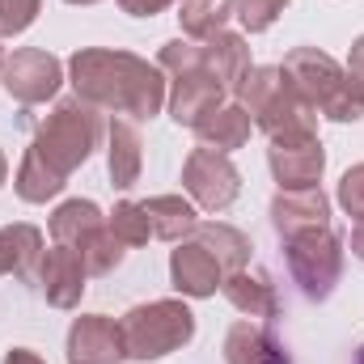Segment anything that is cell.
<instances>
[{
	"instance_id": "cell-1",
	"label": "cell",
	"mask_w": 364,
	"mask_h": 364,
	"mask_svg": "<svg viewBox=\"0 0 364 364\" xmlns=\"http://www.w3.org/2000/svg\"><path fill=\"white\" fill-rule=\"evenodd\" d=\"M68 81L81 102H90L106 114L127 119H153L166 106V73L149 64L136 51L119 47H81L68 60Z\"/></svg>"
},
{
	"instance_id": "cell-2",
	"label": "cell",
	"mask_w": 364,
	"mask_h": 364,
	"mask_svg": "<svg viewBox=\"0 0 364 364\" xmlns=\"http://www.w3.org/2000/svg\"><path fill=\"white\" fill-rule=\"evenodd\" d=\"M102 136H106L102 110L90 106V102H81V97L73 93V97L55 102V106H51V114L38 123L30 153H38L55 174H64V178H68L73 170H81V166L93 157V149L102 144Z\"/></svg>"
},
{
	"instance_id": "cell-3",
	"label": "cell",
	"mask_w": 364,
	"mask_h": 364,
	"mask_svg": "<svg viewBox=\"0 0 364 364\" xmlns=\"http://www.w3.org/2000/svg\"><path fill=\"white\" fill-rule=\"evenodd\" d=\"M237 102L246 106V114L255 119V127L267 140L272 136H288V132H318V110L309 102H301V93L288 85L279 64L250 68L246 81L237 85Z\"/></svg>"
},
{
	"instance_id": "cell-4",
	"label": "cell",
	"mask_w": 364,
	"mask_h": 364,
	"mask_svg": "<svg viewBox=\"0 0 364 364\" xmlns=\"http://www.w3.org/2000/svg\"><path fill=\"white\" fill-rule=\"evenodd\" d=\"M123 348H127V360H161L170 352H182L191 339H195V314L191 305L178 296H161V301H149V305H136L123 314Z\"/></svg>"
},
{
	"instance_id": "cell-5",
	"label": "cell",
	"mask_w": 364,
	"mask_h": 364,
	"mask_svg": "<svg viewBox=\"0 0 364 364\" xmlns=\"http://www.w3.org/2000/svg\"><path fill=\"white\" fill-rule=\"evenodd\" d=\"M284 259H288V272L296 279V288L309 301H326L343 275V242L331 225L309 229V233L284 237Z\"/></svg>"
},
{
	"instance_id": "cell-6",
	"label": "cell",
	"mask_w": 364,
	"mask_h": 364,
	"mask_svg": "<svg viewBox=\"0 0 364 364\" xmlns=\"http://www.w3.org/2000/svg\"><path fill=\"white\" fill-rule=\"evenodd\" d=\"M182 186H186L191 203H199L208 212H225L242 195V174L229 161V153H216V149H203L199 144L182 161Z\"/></svg>"
},
{
	"instance_id": "cell-7",
	"label": "cell",
	"mask_w": 364,
	"mask_h": 364,
	"mask_svg": "<svg viewBox=\"0 0 364 364\" xmlns=\"http://www.w3.org/2000/svg\"><path fill=\"white\" fill-rule=\"evenodd\" d=\"M267 166L279 191H309L322 182L326 170V149L318 140V132H288V136H272L267 149Z\"/></svg>"
},
{
	"instance_id": "cell-8",
	"label": "cell",
	"mask_w": 364,
	"mask_h": 364,
	"mask_svg": "<svg viewBox=\"0 0 364 364\" xmlns=\"http://www.w3.org/2000/svg\"><path fill=\"white\" fill-rule=\"evenodd\" d=\"M0 85L13 102L21 106H38L47 97H55L64 85V64L43 51V47H21L4 60V73H0Z\"/></svg>"
},
{
	"instance_id": "cell-9",
	"label": "cell",
	"mask_w": 364,
	"mask_h": 364,
	"mask_svg": "<svg viewBox=\"0 0 364 364\" xmlns=\"http://www.w3.org/2000/svg\"><path fill=\"white\" fill-rule=\"evenodd\" d=\"M279 73L288 77L292 90L301 93V102H309L314 110H322V106L335 97V90L348 81V68H343L335 55L318 51V47H292V51L284 55Z\"/></svg>"
},
{
	"instance_id": "cell-10",
	"label": "cell",
	"mask_w": 364,
	"mask_h": 364,
	"mask_svg": "<svg viewBox=\"0 0 364 364\" xmlns=\"http://www.w3.org/2000/svg\"><path fill=\"white\" fill-rule=\"evenodd\" d=\"M123 326L106 314H81L68 326V364H123Z\"/></svg>"
},
{
	"instance_id": "cell-11",
	"label": "cell",
	"mask_w": 364,
	"mask_h": 364,
	"mask_svg": "<svg viewBox=\"0 0 364 364\" xmlns=\"http://www.w3.org/2000/svg\"><path fill=\"white\" fill-rule=\"evenodd\" d=\"M85 279H90V267L85 259L73 250V246H55L43 255V267H38V288L47 296V305L55 309H77L81 296H85Z\"/></svg>"
},
{
	"instance_id": "cell-12",
	"label": "cell",
	"mask_w": 364,
	"mask_h": 364,
	"mask_svg": "<svg viewBox=\"0 0 364 364\" xmlns=\"http://www.w3.org/2000/svg\"><path fill=\"white\" fill-rule=\"evenodd\" d=\"M170 279L182 296L203 301V296H216V288L225 284V267L212 259V250H203L195 237H186L170 255Z\"/></svg>"
},
{
	"instance_id": "cell-13",
	"label": "cell",
	"mask_w": 364,
	"mask_h": 364,
	"mask_svg": "<svg viewBox=\"0 0 364 364\" xmlns=\"http://www.w3.org/2000/svg\"><path fill=\"white\" fill-rule=\"evenodd\" d=\"M225 97H229V90H225L208 68H195V73L174 77L166 102H170V119H174L178 127H195L203 114H212L216 106H225Z\"/></svg>"
},
{
	"instance_id": "cell-14",
	"label": "cell",
	"mask_w": 364,
	"mask_h": 364,
	"mask_svg": "<svg viewBox=\"0 0 364 364\" xmlns=\"http://www.w3.org/2000/svg\"><path fill=\"white\" fill-rule=\"evenodd\" d=\"M272 225L279 237H296L309 229H326L331 225V199L322 195V186L309 191H279L272 199Z\"/></svg>"
},
{
	"instance_id": "cell-15",
	"label": "cell",
	"mask_w": 364,
	"mask_h": 364,
	"mask_svg": "<svg viewBox=\"0 0 364 364\" xmlns=\"http://www.w3.org/2000/svg\"><path fill=\"white\" fill-rule=\"evenodd\" d=\"M191 132L199 136V144H203V149L237 153V149H246V140H250V132H255V119L246 114V106H242V102H225V106H216L212 114H203Z\"/></svg>"
},
{
	"instance_id": "cell-16",
	"label": "cell",
	"mask_w": 364,
	"mask_h": 364,
	"mask_svg": "<svg viewBox=\"0 0 364 364\" xmlns=\"http://www.w3.org/2000/svg\"><path fill=\"white\" fill-rule=\"evenodd\" d=\"M106 229V216L93 199H64L55 212H51V242L55 246H73L77 255H85L93 237Z\"/></svg>"
},
{
	"instance_id": "cell-17",
	"label": "cell",
	"mask_w": 364,
	"mask_h": 364,
	"mask_svg": "<svg viewBox=\"0 0 364 364\" xmlns=\"http://www.w3.org/2000/svg\"><path fill=\"white\" fill-rule=\"evenodd\" d=\"M225 301L246 314V318H275L279 314V296H275V284L267 272H255V267H242V272H229L220 284Z\"/></svg>"
},
{
	"instance_id": "cell-18",
	"label": "cell",
	"mask_w": 364,
	"mask_h": 364,
	"mask_svg": "<svg viewBox=\"0 0 364 364\" xmlns=\"http://www.w3.org/2000/svg\"><path fill=\"white\" fill-rule=\"evenodd\" d=\"M106 170H110V186H119V191H127V186L140 182L144 144H140V132L127 119H114L106 127Z\"/></svg>"
},
{
	"instance_id": "cell-19",
	"label": "cell",
	"mask_w": 364,
	"mask_h": 364,
	"mask_svg": "<svg viewBox=\"0 0 364 364\" xmlns=\"http://www.w3.org/2000/svg\"><path fill=\"white\" fill-rule=\"evenodd\" d=\"M203 68H208L229 93H237V85L246 81V73L255 68V64H250L246 38L233 34V30H220V34L203 38Z\"/></svg>"
},
{
	"instance_id": "cell-20",
	"label": "cell",
	"mask_w": 364,
	"mask_h": 364,
	"mask_svg": "<svg viewBox=\"0 0 364 364\" xmlns=\"http://www.w3.org/2000/svg\"><path fill=\"white\" fill-rule=\"evenodd\" d=\"M225 364H288V352L267 326L246 318V322H233L225 335Z\"/></svg>"
},
{
	"instance_id": "cell-21",
	"label": "cell",
	"mask_w": 364,
	"mask_h": 364,
	"mask_svg": "<svg viewBox=\"0 0 364 364\" xmlns=\"http://www.w3.org/2000/svg\"><path fill=\"white\" fill-rule=\"evenodd\" d=\"M140 208H144L149 229H153L157 242H174V246H178V242H186V237L195 233V225H199L195 203L182 199V195H153V199H144Z\"/></svg>"
},
{
	"instance_id": "cell-22",
	"label": "cell",
	"mask_w": 364,
	"mask_h": 364,
	"mask_svg": "<svg viewBox=\"0 0 364 364\" xmlns=\"http://www.w3.org/2000/svg\"><path fill=\"white\" fill-rule=\"evenodd\" d=\"M191 237H195L203 250H212V259L225 267V275L250 267V237H246L242 229H233V225H225V220H199Z\"/></svg>"
},
{
	"instance_id": "cell-23",
	"label": "cell",
	"mask_w": 364,
	"mask_h": 364,
	"mask_svg": "<svg viewBox=\"0 0 364 364\" xmlns=\"http://www.w3.org/2000/svg\"><path fill=\"white\" fill-rule=\"evenodd\" d=\"M4 250H9V272L17 279H38V267H43V255H47V242H43V229L38 225H4Z\"/></svg>"
},
{
	"instance_id": "cell-24",
	"label": "cell",
	"mask_w": 364,
	"mask_h": 364,
	"mask_svg": "<svg viewBox=\"0 0 364 364\" xmlns=\"http://www.w3.org/2000/svg\"><path fill=\"white\" fill-rule=\"evenodd\" d=\"M64 186H68L64 174H55L38 153L26 149V157H21V166H17V174H13V191H17V199H26V203H47V199H55Z\"/></svg>"
},
{
	"instance_id": "cell-25",
	"label": "cell",
	"mask_w": 364,
	"mask_h": 364,
	"mask_svg": "<svg viewBox=\"0 0 364 364\" xmlns=\"http://www.w3.org/2000/svg\"><path fill=\"white\" fill-rule=\"evenodd\" d=\"M233 17V0H182L178 4V21H182V34L203 43L212 34L225 30V21Z\"/></svg>"
},
{
	"instance_id": "cell-26",
	"label": "cell",
	"mask_w": 364,
	"mask_h": 364,
	"mask_svg": "<svg viewBox=\"0 0 364 364\" xmlns=\"http://www.w3.org/2000/svg\"><path fill=\"white\" fill-rule=\"evenodd\" d=\"M106 225L114 229V237L132 250V246H144L149 237H153V229H149V216H144V208L136 203V199H119L114 203V212L106 216Z\"/></svg>"
},
{
	"instance_id": "cell-27",
	"label": "cell",
	"mask_w": 364,
	"mask_h": 364,
	"mask_svg": "<svg viewBox=\"0 0 364 364\" xmlns=\"http://www.w3.org/2000/svg\"><path fill=\"white\" fill-rule=\"evenodd\" d=\"M292 0H233V17L242 21L246 34H263L279 21V13L288 9Z\"/></svg>"
},
{
	"instance_id": "cell-28",
	"label": "cell",
	"mask_w": 364,
	"mask_h": 364,
	"mask_svg": "<svg viewBox=\"0 0 364 364\" xmlns=\"http://www.w3.org/2000/svg\"><path fill=\"white\" fill-rule=\"evenodd\" d=\"M123 255H127V246H123V242L114 237V229L106 225V229L93 237L90 246H85V255H81V259H85L90 275H110L119 263H123Z\"/></svg>"
},
{
	"instance_id": "cell-29",
	"label": "cell",
	"mask_w": 364,
	"mask_h": 364,
	"mask_svg": "<svg viewBox=\"0 0 364 364\" xmlns=\"http://www.w3.org/2000/svg\"><path fill=\"white\" fill-rule=\"evenodd\" d=\"M157 68L170 73V77H182V73L203 68V43H195V38H170V43L161 47V55H157Z\"/></svg>"
},
{
	"instance_id": "cell-30",
	"label": "cell",
	"mask_w": 364,
	"mask_h": 364,
	"mask_svg": "<svg viewBox=\"0 0 364 364\" xmlns=\"http://www.w3.org/2000/svg\"><path fill=\"white\" fill-rule=\"evenodd\" d=\"M43 0H0V38H13V34H26L38 17Z\"/></svg>"
},
{
	"instance_id": "cell-31",
	"label": "cell",
	"mask_w": 364,
	"mask_h": 364,
	"mask_svg": "<svg viewBox=\"0 0 364 364\" xmlns=\"http://www.w3.org/2000/svg\"><path fill=\"white\" fill-rule=\"evenodd\" d=\"M339 208H343L348 216L364 220V161L352 166V170L339 178Z\"/></svg>"
},
{
	"instance_id": "cell-32",
	"label": "cell",
	"mask_w": 364,
	"mask_h": 364,
	"mask_svg": "<svg viewBox=\"0 0 364 364\" xmlns=\"http://www.w3.org/2000/svg\"><path fill=\"white\" fill-rule=\"evenodd\" d=\"M170 4H182V0H119V9H123L127 17H157V13H166Z\"/></svg>"
},
{
	"instance_id": "cell-33",
	"label": "cell",
	"mask_w": 364,
	"mask_h": 364,
	"mask_svg": "<svg viewBox=\"0 0 364 364\" xmlns=\"http://www.w3.org/2000/svg\"><path fill=\"white\" fill-rule=\"evenodd\" d=\"M348 73H352V77L364 85V34L352 43V51H348Z\"/></svg>"
},
{
	"instance_id": "cell-34",
	"label": "cell",
	"mask_w": 364,
	"mask_h": 364,
	"mask_svg": "<svg viewBox=\"0 0 364 364\" xmlns=\"http://www.w3.org/2000/svg\"><path fill=\"white\" fill-rule=\"evenodd\" d=\"M4 364H47L38 352H30V348H9L4 352Z\"/></svg>"
},
{
	"instance_id": "cell-35",
	"label": "cell",
	"mask_w": 364,
	"mask_h": 364,
	"mask_svg": "<svg viewBox=\"0 0 364 364\" xmlns=\"http://www.w3.org/2000/svg\"><path fill=\"white\" fill-rule=\"evenodd\" d=\"M352 255L364 263V220H356V229H352Z\"/></svg>"
},
{
	"instance_id": "cell-36",
	"label": "cell",
	"mask_w": 364,
	"mask_h": 364,
	"mask_svg": "<svg viewBox=\"0 0 364 364\" xmlns=\"http://www.w3.org/2000/svg\"><path fill=\"white\" fill-rule=\"evenodd\" d=\"M0 275H9V250H4V233H0Z\"/></svg>"
},
{
	"instance_id": "cell-37",
	"label": "cell",
	"mask_w": 364,
	"mask_h": 364,
	"mask_svg": "<svg viewBox=\"0 0 364 364\" xmlns=\"http://www.w3.org/2000/svg\"><path fill=\"white\" fill-rule=\"evenodd\" d=\"M4 178H9V161H4V153H0V186H4Z\"/></svg>"
},
{
	"instance_id": "cell-38",
	"label": "cell",
	"mask_w": 364,
	"mask_h": 364,
	"mask_svg": "<svg viewBox=\"0 0 364 364\" xmlns=\"http://www.w3.org/2000/svg\"><path fill=\"white\" fill-rule=\"evenodd\" d=\"M4 60H9V55H4V47H0V73H4Z\"/></svg>"
},
{
	"instance_id": "cell-39",
	"label": "cell",
	"mask_w": 364,
	"mask_h": 364,
	"mask_svg": "<svg viewBox=\"0 0 364 364\" xmlns=\"http://www.w3.org/2000/svg\"><path fill=\"white\" fill-rule=\"evenodd\" d=\"M68 4H97V0H68Z\"/></svg>"
},
{
	"instance_id": "cell-40",
	"label": "cell",
	"mask_w": 364,
	"mask_h": 364,
	"mask_svg": "<svg viewBox=\"0 0 364 364\" xmlns=\"http://www.w3.org/2000/svg\"><path fill=\"white\" fill-rule=\"evenodd\" d=\"M356 364H364V348H360V356H356Z\"/></svg>"
}]
</instances>
